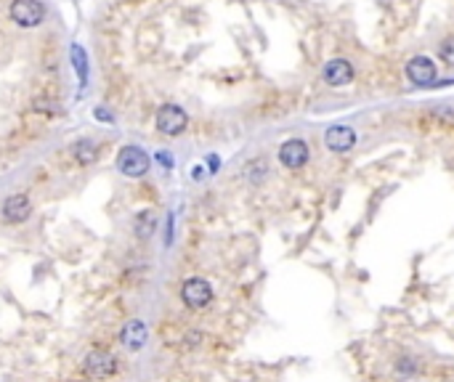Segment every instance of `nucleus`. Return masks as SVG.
Masks as SVG:
<instances>
[{
	"mask_svg": "<svg viewBox=\"0 0 454 382\" xmlns=\"http://www.w3.org/2000/svg\"><path fill=\"white\" fill-rule=\"evenodd\" d=\"M149 167H152V160L138 146H125L117 154V170L122 175H128V178H141V175L149 173Z\"/></svg>",
	"mask_w": 454,
	"mask_h": 382,
	"instance_id": "f257e3e1",
	"label": "nucleus"
},
{
	"mask_svg": "<svg viewBox=\"0 0 454 382\" xmlns=\"http://www.w3.org/2000/svg\"><path fill=\"white\" fill-rule=\"evenodd\" d=\"M404 72H407L412 85L417 88H433V83L438 80V66L428 56H412Z\"/></svg>",
	"mask_w": 454,
	"mask_h": 382,
	"instance_id": "f03ea898",
	"label": "nucleus"
},
{
	"mask_svg": "<svg viewBox=\"0 0 454 382\" xmlns=\"http://www.w3.org/2000/svg\"><path fill=\"white\" fill-rule=\"evenodd\" d=\"M189 125V114L181 107L176 104H165V107H160L157 112V131L165 133V136H178V133H184Z\"/></svg>",
	"mask_w": 454,
	"mask_h": 382,
	"instance_id": "7ed1b4c3",
	"label": "nucleus"
},
{
	"mask_svg": "<svg viewBox=\"0 0 454 382\" xmlns=\"http://www.w3.org/2000/svg\"><path fill=\"white\" fill-rule=\"evenodd\" d=\"M11 19L19 27H37L45 19V8L40 0H13Z\"/></svg>",
	"mask_w": 454,
	"mask_h": 382,
	"instance_id": "20e7f679",
	"label": "nucleus"
},
{
	"mask_svg": "<svg viewBox=\"0 0 454 382\" xmlns=\"http://www.w3.org/2000/svg\"><path fill=\"white\" fill-rule=\"evenodd\" d=\"M83 366H85L88 377H93V380H107L117 369V361H114L109 350H90L85 361H83Z\"/></svg>",
	"mask_w": 454,
	"mask_h": 382,
	"instance_id": "39448f33",
	"label": "nucleus"
},
{
	"mask_svg": "<svg viewBox=\"0 0 454 382\" xmlns=\"http://www.w3.org/2000/svg\"><path fill=\"white\" fill-rule=\"evenodd\" d=\"M181 297L189 308H205L213 303V287L205 279H189L181 287Z\"/></svg>",
	"mask_w": 454,
	"mask_h": 382,
	"instance_id": "423d86ee",
	"label": "nucleus"
},
{
	"mask_svg": "<svg viewBox=\"0 0 454 382\" xmlns=\"http://www.w3.org/2000/svg\"><path fill=\"white\" fill-rule=\"evenodd\" d=\"M279 162L285 165L287 170H300L303 165L309 162V143L300 138H289L279 146Z\"/></svg>",
	"mask_w": 454,
	"mask_h": 382,
	"instance_id": "0eeeda50",
	"label": "nucleus"
},
{
	"mask_svg": "<svg viewBox=\"0 0 454 382\" xmlns=\"http://www.w3.org/2000/svg\"><path fill=\"white\" fill-rule=\"evenodd\" d=\"M324 146L335 154H345L356 146V131L348 125H333L324 133Z\"/></svg>",
	"mask_w": 454,
	"mask_h": 382,
	"instance_id": "6e6552de",
	"label": "nucleus"
},
{
	"mask_svg": "<svg viewBox=\"0 0 454 382\" xmlns=\"http://www.w3.org/2000/svg\"><path fill=\"white\" fill-rule=\"evenodd\" d=\"M321 77H324V83H327V85L343 88L354 80V64H351V61H345V59H333V61H327V64H324Z\"/></svg>",
	"mask_w": 454,
	"mask_h": 382,
	"instance_id": "1a4fd4ad",
	"label": "nucleus"
},
{
	"mask_svg": "<svg viewBox=\"0 0 454 382\" xmlns=\"http://www.w3.org/2000/svg\"><path fill=\"white\" fill-rule=\"evenodd\" d=\"M30 213H32V202L27 194H13L3 202V220L6 223H22V220L30 218Z\"/></svg>",
	"mask_w": 454,
	"mask_h": 382,
	"instance_id": "9d476101",
	"label": "nucleus"
},
{
	"mask_svg": "<svg viewBox=\"0 0 454 382\" xmlns=\"http://www.w3.org/2000/svg\"><path fill=\"white\" fill-rule=\"evenodd\" d=\"M120 340H122V345H125V348L138 350V348H144L146 345V340H149V329H146L144 321L133 318V321H128V324L122 327Z\"/></svg>",
	"mask_w": 454,
	"mask_h": 382,
	"instance_id": "9b49d317",
	"label": "nucleus"
},
{
	"mask_svg": "<svg viewBox=\"0 0 454 382\" xmlns=\"http://www.w3.org/2000/svg\"><path fill=\"white\" fill-rule=\"evenodd\" d=\"M133 229H136V234L138 237H152L155 234V229H157V215L152 213V210H144V213H138L136 215V220H133Z\"/></svg>",
	"mask_w": 454,
	"mask_h": 382,
	"instance_id": "f8f14e48",
	"label": "nucleus"
},
{
	"mask_svg": "<svg viewBox=\"0 0 454 382\" xmlns=\"http://www.w3.org/2000/svg\"><path fill=\"white\" fill-rule=\"evenodd\" d=\"M75 157H78L80 165H90V162H96L99 149H96V143L90 141V138H83V141L75 143Z\"/></svg>",
	"mask_w": 454,
	"mask_h": 382,
	"instance_id": "ddd939ff",
	"label": "nucleus"
},
{
	"mask_svg": "<svg viewBox=\"0 0 454 382\" xmlns=\"http://www.w3.org/2000/svg\"><path fill=\"white\" fill-rule=\"evenodd\" d=\"M438 59H441L443 64L454 66V37H446V40L438 45Z\"/></svg>",
	"mask_w": 454,
	"mask_h": 382,
	"instance_id": "4468645a",
	"label": "nucleus"
},
{
	"mask_svg": "<svg viewBox=\"0 0 454 382\" xmlns=\"http://www.w3.org/2000/svg\"><path fill=\"white\" fill-rule=\"evenodd\" d=\"M396 366H399V371H404V374H414V371H417V361H414V359H401Z\"/></svg>",
	"mask_w": 454,
	"mask_h": 382,
	"instance_id": "2eb2a0df",
	"label": "nucleus"
},
{
	"mask_svg": "<svg viewBox=\"0 0 454 382\" xmlns=\"http://www.w3.org/2000/svg\"><path fill=\"white\" fill-rule=\"evenodd\" d=\"M72 54H75V59H78V69H80V77L85 80V61H83V51H80L78 45L72 48Z\"/></svg>",
	"mask_w": 454,
	"mask_h": 382,
	"instance_id": "dca6fc26",
	"label": "nucleus"
}]
</instances>
